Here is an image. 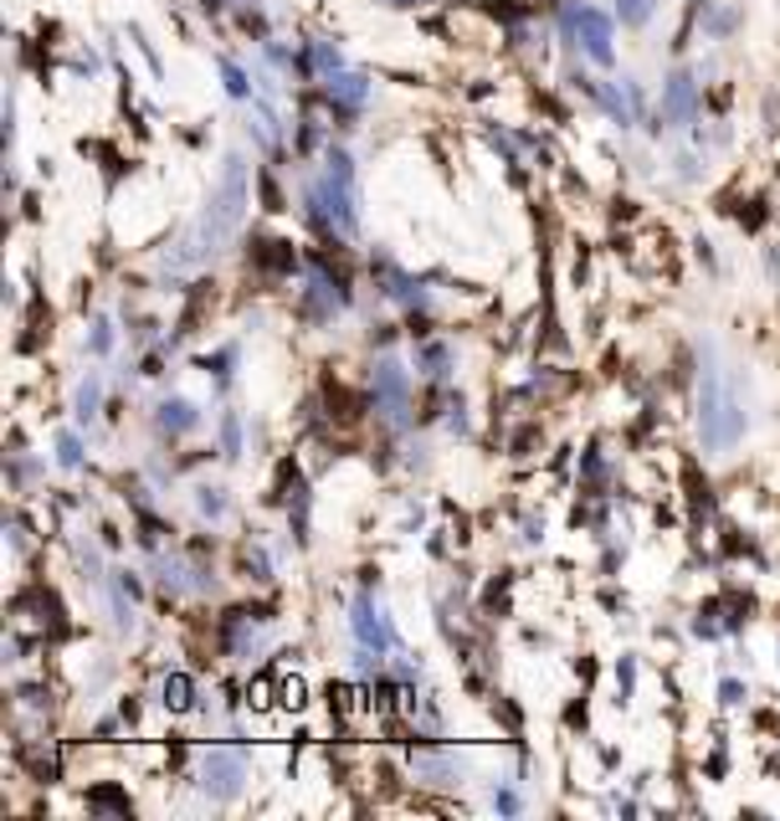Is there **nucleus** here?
<instances>
[{
    "instance_id": "nucleus-8",
    "label": "nucleus",
    "mask_w": 780,
    "mask_h": 821,
    "mask_svg": "<svg viewBox=\"0 0 780 821\" xmlns=\"http://www.w3.org/2000/svg\"><path fill=\"white\" fill-rule=\"evenodd\" d=\"M159 426H165V432H190V426H196V406H190V400H165V406H159Z\"/></svg>"
},
{
    "instance_id": "nucleus-1",
    "label": "nucleus",
    "mask_w": 780,
    "mask_h": 821,
    "mask_svg": "<svg viewBox=\"0 0 780 821\" xmlns=\"http://www.w3.org/2000/svg\"><path fill=\"white\" fill-rule=\"evenodd\" d=\"M241 216H247V175H241V159H231V165H226L221 190H216L211 206H206V216H200L196 237L186 241V253L175 257V263L186 267V263H200L206 253H216V247H226V241L237 237Z\"/></svg>"
},
{
    "instance_id": "nucleus-2",
    "label": "nucleus",
    "mask_w": 780,
    "mask_h": 821,
    "mask_svg": "<svg viewBox=\"0 0 780 821\" xmlns=\"http://www.w3.org/2000/svg\"><path fill=\"white\" fill-rule=\"evenodd\" d=\"M699 432H703V447L709 452H724L740 442L744 432V410L740 400H734V390H729L724 380H719V370H703V400H699Z\"/></svg>"
},
{
    "instance_id": "nucleus-7",
    "label": "nucleus",
    "mask_w": 780,
    "mask_h": 821,
    "mask_svg": "<svg viewBox=\"0 0 780 821\" xmlns=\"http://www.w3.org/2000/svg\"><path fill=\"white\" fill-rule=\"evenodd\" d=\"M688 113H693V78H688V72H678V78L668 82V98H662V119H668V123H683Z\"/></svg>"
},
{
    "instance_id": "nucleus-3",
    "label": "nucleus",
    "mask_w": 780,
    "mask_h": 821,
    "mask_svg": "<svg viewBox=\"0 0 780 821\" xmlns=\"http://www.w3.org/2000/svg\"><path fill=\"white\" fill-rule=\"evenodd\" d=\"M241 775H247V765H241V755H231V750H211V755L200 760V781H206L211 795H221V801H231V795L241 791Z\"/></svg>"
},
{
    "instance_id": "nucleus-17",
    "label": "nucleus",
    "mask_w": 780,
    "mask_h": 821,
    "mask_svg": "<svg viewBox=\"0 0 780 821\" xmlns=\"http://www.w3.org/2000/svg\"><path fill=\"white\" fill-rule=\"evenodd\" d=\"M719 693H724V703H740V699H744V689H740V683H724V689H719Z\"/></svg>"
},
{
    "instance_id": "nucleus-14",
    "label": "nucleus",
    "mask_w": 780,
    "mask_h": 821,
    "mask_svg": "<svg viewBox=\"0 0 780 821\" xmlns=\"http://www.w3.org/2000/svg\"><path fill=\"white\" fill-rule=\"evenodd\" d=\"M200 508H206V514H221V508H226L221 488H200Z\"/></svg>"
},
{
    "instance_id": "nucleus-6",
    "label": "nucleus",
    "mask_w": 780,
    "mask_h": 821,
    "mask_svg": "<svg viewBox=\"0 0 780 821\" xmlns=\"http://www.w3.org/2000/svg\"><path fill=\"white\" fill-rule=\"evenodd\" d=\"M575 27H581L585 52H591L601 67H611V21H606V16H601V11H581V16H575Z\"/></svg>"
},
{
    "instance_id": "nucleus-10",
    "label": "nucleus",
    "mask_w": 780,
    "mask_h": 821,
    "mask_svg": "<svg viewBox=\"0 0 780 821\" xmlns=\"http://www.w3.org/2000/svg\"><path fill=\"white\" fill-rule=\"evenodd\" d=\"M221 447H226V457H237L241 452V422L237 416H226L221 422Z\"/></svg>"
},
{
    "instance_id": "nucleus-13",
    "label": "nucleus",
    "mask_w": 780,
    "mask_h": 821,
    "mask_svg": "<svg viewBox=\"0 0 780 821\" xmlns=\"http://www.w3.org/2000/svg\"><path fill=\"white\" fill-rule=\"evenodd\" d=\"M622 21H648V0H622Z\"/></svg>"
},
{
    "instance_id": "nucleus-9",
    "label": "nucleus",
    "mask_w": 780,
    "mask_h": 821,
    "mask_svg": "<svg viewBox=\"0 0 780 821\" xmlns=\"http://www.w3.org/2000/svg\"><path fill=\"white\" fill-rule=\"evenodd\" d=\"M165 709H175V714H186V709H196V689H190L186 673L165 677Z\"/></svg>"
},
{
    "instance_id": "nucleus-5",
    "label": "nucleus",
    "mask_w": 780,
    "mask_h": 821,
    "mask_svg": "<svg viewBox=\"0 0 780 821\" xmlns=\"http://www.w3.org/2000/svg\"><path fill=\"white\" fill-rule=\"evenodd\" d=\"M375 400L385 406V416H401V406H406V375H401V365H391V359L375 365Z\"/></svg>"
},
{
    "instance_id": "nucleus-4",
    "label": "nucleus",
    "mask_w": 780,
    "mask_h": 821,
    "mask_svg": "<svg viewBox=\"0 0 780 821\" xmlns=\"http://www.w3.org/2000/svg\"><path fill=\"white\" fill-rule=\"evenodd\" d=\"M355 636H359V647L375 652V657H385V652L396 647V632H391V622L381 616V606H371V596L355 601Z\"/></svg>"
},
{
    "instance_id": "nucleus-16",
    "label": "nucleus",
    "mask_w": 780,
    "mask_h": 821,
    "mask_svg": "<svg viewBox=\"0 0 780 821\" xmlns=\"http://www.w3.org/2000/svg\"><path fill=\"white\" fill-rule=\"evenodd\" d=\"M221 72H226V88H231V93H237V98L247 93V82H241V72H237V67H231V62H221Z\"/></svg>"
},
{
    "instance_id": "nucleus-15",
    "label": "nucleus",
    "mask_w": 780,
    "mask_h": 821,
    "mask_svg": "<svg viewBox=\"0 0 780 821\" xmlns=\"http://www.w3.org/2000/svg\"><path fill=\"white\" fill-rule=\"evenodd\" d=\"M108 345H113V329L98 324V329H93V355H108Z\"/></svg>"
},
{
    "instance_id": "nucleus-11",
    "label": "nucleus",
    "mask_w": 780,
    "mask_h": 821,
    "mask_svg": "<svg viewBox=\"0 0 780 821\" xmlns=\"http://www.w3.org/2000/svg\"><path fill=\"white\" fill-rule=\"evenodd\" d=\"M78 457H82L78 437H62V442H57V463H62V467H78Z\"/></svg>"
},
{
    "instance_id": "nucleus-12",
    "label": "nucleus",
    "mask_w": 780,
    "mask_h": 821,
    "mask_svg": "<svg viewBox=\"0 0 780 821\" xmlns=\"http://www.w3.org/2000/svg\"><path fill=\"white\" fill-rule=\"evenodd\" d=\"M93 410H98V385H82V390H78V416L88 422Z\"/></svg>"
}]
</instances>
